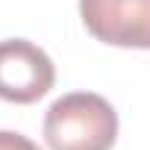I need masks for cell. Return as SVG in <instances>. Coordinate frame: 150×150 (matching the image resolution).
<instances>
[{
    "label": "cell",
    "mask_w": 150,
    "mask_h": 150,
    "mask_svg": "<svg viewBox=\"0 0 150 150\" xmlns=\"http://www.w3.org/2000/svg\"><path fill=\"white\" fill-rule=\"evenodd\" d=\"M115 138L118 112L94 91L62 94L44 115V141L50 150H112Z\"/></svg>",
    "instance_id": "1"
},
{
    "label": "cell",
    "mask_w": 150,
    "mask_h": 150,
    "mask_svg": "<svg viewBox=\"0 0 150 150\" xmlns=\"http://www.w3.org/2000/svg\"><path fill=\"white\" fill-rule=\"evenodd\" d=\"M53 83L56 68L38 44L27 38L0 41V100L27 106L41 100Z\"/></svg>",
    "instance_id": "2"
},
{
    "label": "cell",
    "mask_w": 150,
    "mask_h": 150,
    "mask_svg": "<svg viewBox=\"0 0 150 150\" xmlns=\"http://www.w3.org/2000/svg\"><path fill=\"white\" fill-rule=\"evenodd\" d=\"M80 18L103 44L150 50V0H80Z\"/></svg>",
    "instance_id": "3"
},
{
    "label": "cell",
    "mask_w": 150,
    "mask_h": 150,
    "mask_svg": "<svg viewBox=\"0 0 150 150\" xmlns=\"http://www.w3.org/2000/svg\"><path fill=\"white\" fill-rule=\"evenodd\" d=\"M0 150H38L35 141H30L27 135L21 132H12V129H0Z\"/></svg>",
    "instance_id": "4"
}]
</instances>
